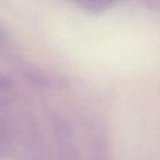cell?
I'll return each mask as SVG.
<instances>
[{"label":"cell","mask_w":160,"mask_h":160,"mask_svg":"<svg viewBox=\"0 0 160 160\" xmlns=\"http://www.w3.org/2000/svg\"><path fill=\"white\" fill-rule=\"evenodd\" d=\"M52 123L58 160H82L70 123L62 117H55Z\"/></svg>","instance_id":"obj_1"},{"label":"cell","mask_w":160,"mask_h":160,"mask_svg":"<svg viewBox=\"0 0 160 160\" xmlns=\"http://www.w3.org/2000/svg\"><path fill=\"white\" fill-rule=\"evenodd\" d=\"M21 75L30 85L43 90H64L68 87V80L63 75L38 67L25 66Z\"/></svg>","instance_id":"obj_2"},{"label":"cell","mask_w":160,"mask_h":160,"mask_svg":"<svg viewBox=\"0 0 160 160\" xmlns=\"http://www.w3.org/2000/svg\"><path fill=\"white\" fill-rule=\"evenodd\" d=\"M23 138L33 160H49L47 142L38 124L30 120L23 121Z\"/></svg>","instance_id":"obj_3"},{"label":"cell","mask_w":160,"mask_h":160,"mask_svg":"<svg viewBox=\"0 0 160 160\" xmlns=\"http://www.w3.org/2000/svg\"><path fill=\"white\" fill-rule=\"evenodd\" d=\"M90 160H111L108 143L101 133L94 132L89 139Z\"/></svg>","instance_id":"obj_4"},{"label":"cell","mask_w":160,"mask_h":160,"mask_svg":"<svg viewBox=\"0 0 160 160\" xmlns=\"http://www.w3.org/2000/svg\"><path fill=\"white\" fill-rule=\"evenodd\" d=\"M8 108L0 105V144H9L14 139L17 129L7 115Z\"/></svg>","instance_id":"obj_5"},{"label":"cell","mask_w":160,"mask_h":160,"mask_svg":"<svg viewBox=\"0 0 160 160\" xmlns=\"http://www.w3.org/2000/svg\"><path fill=\"white\" fill-rule=\"evenodd\" d=\"M15 82L5 72H0V103L5 107H10L15 99Z\"/></svg>","instance_id":"obj_6"}]
</instances>
